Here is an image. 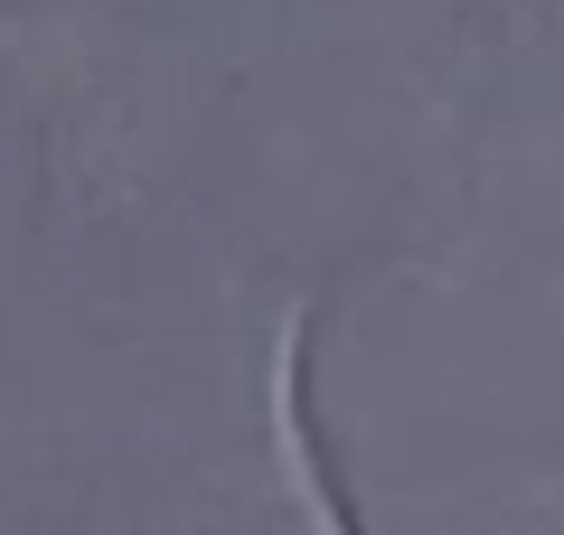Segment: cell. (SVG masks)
<instances>
[{
    "mask_svg": "<svg viewBox=\"0 0 564 535\" xmlns=\"http://www.w3.org/2000/svg\"><path fill=\"white\" fill-rule=\"evenodd\" d=\"M282 441H292V470H302L311 507H321V535H367L358 516H348V489H339V470H329V451H321V423H311V376H302V319H292V338H282Z\"/></svg>",
    "mask_w": 564,
    "mask_h": 535,
    "instance_id": "6da1fadb",
    "label": "cell"
}]
</instances>
